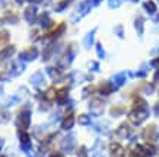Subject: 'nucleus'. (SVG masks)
Returning a JSON list of instances; mask_svg holds the SVG:
<instances>
[{
    "label": "nucleus",
    "mask_w": 159,
    "mask_h": 157,
    "mask_svg": "<svg viewBox=\"0 0 159 157\" xmlns=\"http://www.w3.org/2000/svg\"><path fill=\"white\" fill-rule=\"evenodd\" d=\"M15 124H16V127L19 128V131H25V129L31 125V112H29L28 109L19 112L18 118L15 121Z\"/></svg>",
    "instance_id": "1"
},
{
    "label": "nucleus",
    "mask_w": 159,
    "mask_h": 157,
    "mask_svg": "<svg viewBox=\"0 0 159 157\" xmlns=\"http://www.w3.org/2000/svg\"><path fill=\"white\" fill-rule=\"evenodd\" d=\"M18 135H19V141H20V147H22V150L26 151V153H29L31 151V147H32L29 135L25 133V131H18Z\"/></svg>",
    "instance_id": "2"
},
{
    "label": "nucleus",
    "mask_w": 159,
    "mask_h": 157,
    "mask_svg": "<svg viewBox=\"0 0 159 157\" xmlns=\"http://www.w3.org/2000/svg\"><path fill=\"white\" fill-rule=\"evenodd\" d=\"M37 55H38V50H37L35 47H29V48H26L25 51H22V54H20V60L32 61V60L37 58Z\"/></svg>",
    "instance_id": "3"
},
{
    "label": "nucleus",
    "mask_w": 159,
    "mask_h": 157,
    "mask_svg": "<svg viewBox=\"0 0 159 157\" xmlns=\"http://www.w3.org/2000/svg\"><path fill=\"white\" fill-rule=\"evenodd\" d=\"M24 18L26 22L32 24L35 20V18H37V6H28L24 12Z\"/></svg>",
    "instance_id": "4"
},
{
    "label": "nucleus",
    "mask_w": 159,
    "mask_h": 157,
    "mask_svg": "<svg viewBox=\"0 0 159 157\" xmlns=\"http://www.w3.org/2000/svg\"><path fill=\"white\" fill-rule=\"evenodd\" d=\"M102 111H104V102H102V100L95 99L91 103V112L92 114H95V115H101Z\"/></svg>",
    "instance_id": "5"
},
{
    "label": "nucleus",
    "mask_w": 159,
    "mask_h": 157,
    "mask_svg": "<svg viewBox=\"0 0 159 157\" xmlns=\"http://www.w3.org/2000/svg\"><path fill=\"white\" fill-rule=\"evenodd\" d=\"M13 52H15L13 45H7L6 48H3V50L0 51V60H6V58H9L10 55H13Z\"/></svg>",
    "instance_id": "6"
},
{
    "label": "nucleus",
    "mask_w": 159,
    "mask_h": 157,
    "mask_svg": "<svg viewBox=\"0 0 159 157\" xmlns=\"http://www.w3.org/2000/svg\"><path fill=\"white\" fill-rule=\"evenodd\" d=\"M73 124H75V118H73V115H67L66 118L63 119L61 128L63 129H70L73 127Z\"/></svg>",
    "instance_id": "7"
},
{
    "label": "nucleus",
    "mask_w": 159,
    "mask_h": 157,
    "mask_svg": "<svg viewBox=\"0 0 159 157\" xmlns=\"http://www.w3.org/2000/svg\"><path fill=\"white\" fill-rule=\"evenodd\" d=\"M145 137H146V140H149V141H152V140H156V138H158V133H156L155 127H152V125H150L149 128L146 129Z\"/></svg>",
    "instance_id": "8"
},
{
    "label": "nucleus",
    "mask_w": 159,
    "mask_h": 157,
    "mask_svg": "<svg viewBox=\"0 0 159 157\" xmlns=\"http://www.w3.org/2000/svg\"><path fill=\"white\" fill-rule=\"evenodd\" d=\"M13 68H12V74L13 76H19L20 73L25 70V66H24V63H20V61H18V63H15L13 66Z\"/></svg>",
    "instance_id": "9"
},
{
    "label": "nucleus",
    "mask_w": 159,
    "mask_h": 157,
    "mask_svg": "<svg viewBox=\"0 0 159 157\" xmlns=\"http://www.w3.org/2000/svg\"><path fill=\"white\" fill-rule=\"evenodd\" d=\"M31 83L35 86H39L44 83V79H43V74L41 73H37V74H34V76L31 77Z\"/></svg>",
    "instance_id": "10"
},
{
    "label": "nucleus",
    "mask_w": 159,
    "mask_h": 157,
    "mask_svg": "<svg viewBox=\"0 0 159 157\" xmlns=\"http://www.w3.org/2000/svg\"><path fill=\"white\" fill-rule=\"evenodd\" d=\"M57 100L58 103H64L67 100V89H61L60 92H57Z\"/></svg>",
    "instance_id": "11"
},
{
    "label": "nucleus",
    "mask_w": 159,
    "mask_h": 157,
    "mask_svg": "<svg viewBox=\"0 0 159 157\" xmlns=\"http://www.w3.org/2000/svg\"><path fill=\"white\" fill-rule=\"evenodd\" d=\"M99 92H101L102 95H110L111 92H112V86L110 83H102L99 86Z\"/></svg>",
    "instance_id": "12"
},
{
    "label": "nucleus",
    "mask_w": 159,
    "mask_h": 157,
    "mask_svg": "<svg viewBox=\"0 0 159 157\" xmlns=\"http://www.w3.org/2000/svg\"><path fill=\"white\" fill-rule=\"evenodd\" d=\"M39 25L43 26V28H47L50 25V16L48 13H43L41 16H39Z\"/></svg>",
    "instance_id": "13"
},
{
    "label": "nucleus",
    "mask_w": 159,
    "mask_h": 157,
    "mask_svg": "<svg viewBox=\"0 0 159 157\" xmlns=\"http://www.w3.org/2000/svg\"><path fill=\"white\" fill-rule=\"evenodd\" d=\"M118 134H120V135H121L123 138H125L127 135H129V134H130V129H129L127 124H123V125L120 127V128H118Z\"/></svg>",
    "instance_id": "14"
},
{
    "label": "nucleus",
    "mask_w": 159,
    "mask_h": 157,
    "mask_svg": "<svg viewBox=\"0 0 159 157\" xmlns=\"http://www.w3.org/2000/svg\"><path fill=\"white\" fill-rule=\"evenodd\" d=\"M9 119H10V114H9V112H6V111L0 112V122H2V124L9 122Z\"/></svg>",
    "instance_id": "15"
},
{
    "label": "nucleus",
    "mask_w": 159,
    "mask_h": 157,
    "mask_svg": "<svg viewBox=\"0 0 159 157\" xmlns=\"http://www.w3.org/2000/svg\"><path fill=\"white\" fill-rule=\"evenodd\" d=\"M7 41H9V32H7V31H2V32H0V42L7 44Z\"/></svg>",
    "instance_id": "16"
},
{
    "label": "nucleus",
    "mask_w": 159,
    "mask_h": 157,
    "mask_svg": "<svg viewBox=\"0 0 159 157\" xmlns=\"http://www.w3.org/2000/svg\"><path fill=\"white\" fill-rule=\"evenodd\" d=\"M79 122L82 125H88L91 122V119H89V116H86V115H80V116H79Z\"/></svg>",
    "instance_id": "17"
},
{
    "label": "nucleus",
    "mask_w": 159,
    "mask_h": 157,
    "mask_svg": "<svg viewBox=\"0 0 159 157\" xmlns=\"http://www.w3.org/2000/svg\"><path fill=\"white\" fill-rule=\"evenodd\" d=\"M145 7L148 9V12H149V13H153V12H155V5L152 3V2H146Z\"/></svg>",
    "instance_id": "18"
},
{
    "label": "nucleus",
    "mask_w": 159,
    "mask_h": 157,
    "mask_svg": "<svg viewBox=\"0 0 159 157\" xmlns=\"http://www.w3.org/2000/svg\"><path fill=\"white\" fill-rule=\"evenodd\" d=\"M77 157H88V156H86V150H85V147H82L80 150H79V153H77Z\"/></svg>",
    "instance_id": "19"
},
{
    "label": "nucleus",
    "mask_w": 159,
    "mask_h": 157,
    "mask_svg": "<svg viewBox=\"0 0 159 157\" xmlns=\"http://www.w3.org/2000/svg\"><path fill=\"white\" fill-rule=\"evenodd\" d=\"M116 81H117V85H123V81H124V76H123V74L117 76L116 77Z\"/></svg>",
    "instance_id": "20"
},
{
    "label": "nucleus",
    "mask_w": 159,
    "mask_h": 157,
    "mask_svg": "<svg viewBox=\"0 0 159 157\" xmlns=\"http://www.w3.org/2000/svg\"><path fill=\"white\" fill-rule=\"evenodd\" d=\"M98 52H99V57H105V55H104V50H102L101 45H98Z\"/></svg>",
    "instance_id": "21"
},
{
    "label": "nucleus",
    "mask_w": 159,
    "mask_h": 157,
    "mask_svg": "<svg viewBox=\"0 0 159 157\" xmlns=\"http://www.w3.org/2000/svg\"><path fill=\"white\" fill-rule=\"evenodd\" d=\"M155 114H156V115L159 116V103L156 105V106H155Z\"/></svg>",
    "instance_id": "22"
},
{
    "label": "nucleus",
    "mask_w": 159,
    "mask_h": 157,
    "mask_svg": "<svg viewBox=\"0 0 159 157\" xmlns=\"http://www.w3.org/2000/svg\"><path fill=\"white\" fill-rule=\"evenodd\" d=\"M26 2H29V3H41L43 0H26Z\"/></svg>",
    "instance_id": "23"
},
{
    "label": "nucleus",
    "mask_w": 159,
    "mask_h": 157,
    "mask_svg": "<svg viewBox=\"0 0 159 157\" xmlns=\"http://www.w3.org/2000/svg\"><path fill=\"white\" fill-rule=\"evenodd\" d=\"M152 64H153V66H158V67H159V58H158V60H155Z\"/></svg>",
    "instance_id": "24"
},
{
    "label": "nucleus",
    "mask_w": 159,
    "mask_h": 157,
    "mask_svg": "<svg viewBox=\"0 0 159 157\" xmlns=\"http://www.w3.org/2000/svg\"><path fill=\"white\" fill-rule=\"evenodd\" d=\"M3 144H5V141H3V138H0V150H2V147H3Z\"/></svg>",
    "instance_id": "25"
},
{
    "label": "nucleus",
    "mask_w": 159,
    "mask_h": 157,
    "mask_svg": "<svg viewBox=\"0 0 159 157\" xmlns=\"http://www.w3.org/2000/svg\"><path fill=\"white\" fill-rule=\"evenodd\" d=\"M16 2H18V3H19V5H22V3H24L25 0H16Z\"/></svg>",
    "instance_id": "26"
},
{
    "label": "nucleus",
    "mask_w": 159,
    "mask_h": 157,
    "mask_svg": "<svg viewBox=\"0 0 159 157\" xmlns=\"http://www.w3.org/2000/svg\"><path fill=\"white\" fill-rule=\"evenodd\" d=\"M2 157H5V156H2Z\"/></svg>",
    "instance_id": "27"
}]
</instances>
